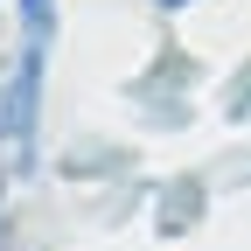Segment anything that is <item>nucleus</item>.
I'll use <instances>...</instances> for the list:
<instances>
[{
  "mask_svg": "<svg viewBox=\"0 0 251 251\" xmlns=\"http://www.w3.org/2000/svg\"><path fill=\"white\" fill-rule=\"evenodd\" d=\"M161 7H188V0H161Z\"/></svg>",
  "mask_w": 251,
  "mask_h": 251,
  "instance_id": "obj_2",
  "label": "nucleus"
},
{
  "mask_svg": "<svg viewBox=\"0 0 251 251\" xmlns=\"http://www.w3.org/2000/svg\"><path fill=\"white\" fill-rule=\"evenodd\" d=\"M35 14H42V0H28V21H35Z\"/></svg>",
  "mask_w": 251,
  "mask_h": 251,
  "instance_id": "obj_1",
  "label": "nucleus"
}]
</instances>
